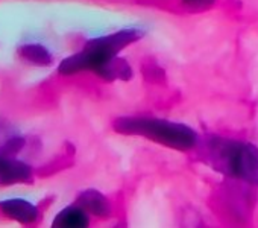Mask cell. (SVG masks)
Here are the masks:
<instances>
[{
	"instance_id": "6",
	"label": "cell",
	"mask_w": 258,
	"mask_h": 228,
	"mask_svg": "<svg viewBox=\"0 0 258 228\" xmlns=\"http://www.w3.org/2000/svg\"><path fill=\"white\" fill-rule=\"evenodd\" d=\"M76 204L81 205L88 214H93L100 219L109 217L111 211H112V207H111V202L108 201V198L94 189L81 192L76 199Z\"/></svg>"
},
{
	"instance_id": "4",
	"label": "cell",
	"mask_w": 258,
	"mask_h": 228,
	"mask_svg": "<svg viewBox=\"0 0 258 228\" xmlns=\"http://www.w3.org/2000/svg\"><path fill=\"white\" fill-rule=\"evenodd\" d=\"M32 181L34 174L29 164L0 151V186L31 184Z\"/></svg>"
},
{
	"instance_id": "2",
	"label": "cell",
	"mask_w": 258,
	"mask_h": 228,
	"mask_svg": "<svg viewBox=\"0 0 258 228\" xmlns=\"http://www.w3.org/2000/svg\"><path fill=\"white\" fill-rule=\"evenodd\" d=\"M143 35L145 32L139 28H126L105 37L93 38L87 41L79 52L62 60L58 70L61 75L93 72L99 76L103 69L114 58H117L123 49L142 40Z\"/></svg>"
},
{
	"instance_id": "1",
	"label": "cell",
	"mask_w": 258,
	"mask_h": 228,
	"mask_svg": "<svg viewBox=\"0 0 258 228\" xmlns=\"http://www.w3.org/2000/svg\"><path fill=\"white\" fill-rule=\"evenodd\" d=\"M196 148L201 160L211 169L258 186V148L255 145L226 137H207Z\"/></svg>"
},
{
	"instance_id": "8",
	"label": "cell",
	"mask_w": 258,
	"mask_h": 228,
	"mask_svg": "<svg viewBox=\"0 0 258 228\" xmlns=\"http://www.w3.org/2000/svg\"><path fill=\"white\" fill-rule=\"evenodd\" d=\"M19 55L38 67H49L53 63L52 53L43 44H23L19 47Z\"/></svg>"
},
{
	"instance_id": "7",
	"label": "cell",
	"mask_w": 258,
	"mask_h": 228,
	"mask_svg": "<svg viewBox=\"0 0 258 228\" xmlns=\"http://www.w3.org/2000/svg\"><path fill=\"white\" fill-rule=\"evenodd\" d=\"M90 219H88V213L78 204L66 207L64 210H61L53 222L52 226H59V228H84L88 226Z\"/></svg>"
},
{
	"instance_id": "9",
	"label": "cell",
	"mask_w": 258,
	"mask_h": 228,
	"mask_svg": "<svg viewBox=\"0 0 258 228\" xmlns=\"http://www.w3.org/2000/svg\"><path fill=\"white\" fill-rule=\"evenodd\" d=\"M214 4V0H182V5L191 11H204L208 10Z\"/></svg>"
},
{
	"instance_id": "3",
	"label": "cell",
	"mask_w": 258,
	"mask_h": 228,
	"mask_svg": "<svg viewBox=\"0 0 258 228\" xmlns=\"http://www.w3.org/2000/svg\"><path fill=\"white\" fill-rule=\"evenodd\" d=\"M115 133L139 136L176 151H190L198 146L199 139L193 128L164 119L124 116L112 124Z\"/></svg>"
},
{
	"instance_id": "5",
	"label": "cell",
	"mask_w": 258,
	"mask_h": 228,
	"mask_svg": "<svg viewBox=\"0 0 258 228\" xmlns=\"http://www.w3.org/2000/svg\"><path fill=\"white\" fill-rule=\"evenodd\" d=\"M0 211L7 217L17 220L20 223H35L40 217L38 208L32 202L20 198L0 201Z\"/></svg>"
}]
</instances>
